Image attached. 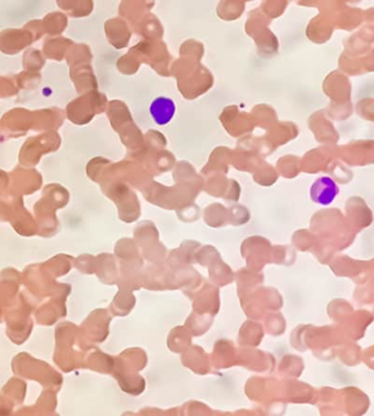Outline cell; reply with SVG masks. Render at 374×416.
I'll list each match as a JSON object with an SVG mask.
<instances>
[{
  "instance_id": "obj_1",
  "label": "cell",
  "mask_w": 374,
  "mask_h": 416,
  "mask_svg": "<svg viewBox=\"0 0 374 416\" xmlns=\"http://www.w3.org/2000/svg\"><path fill=\"white\" fill-rule=\"evenodd\" d=\"M338 192H339V188L334 179L330 177H322L313 183L310 193L311 198L315 203L328 206L337 197Z\"/></svg>"
},
{
  "instance_id": "obj_2",
  "label": "cell",
  "mask_w": 374,
  "mask_h": 416,
  "mask_svg": "<svg viewBox=\"0 0 374 416\" xmlns=\"http://www.w3.org/2000/svg\"><path fill=\"white\" fill-rule=\"evenodd\" d=\"M149 114L155 123L158 126H166L174 119L176 114V104L170 98L158 97L151 102Z\"/></svg>"
}]
</instances>
